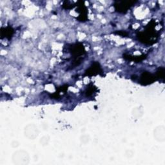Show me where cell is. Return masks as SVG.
<instances>
[{"instance_id":"obj_1","label":"cell","mask_w":165,"mask_h":165,"mask_svg":"<svg viewBox=\"0 0 165 165\" xmlns=\"http://www.w3.org/2000/svg\"><path fill=\"white\" fill-rule=\"evenodd\" d=\"M12 160L14 164L27 165L30 162V156L27 151L20 150L13 153Z\"/></svg>"},{"instance_id":"obj_2","label":"cell","mask_w":165,"mask_h":165,"mask_svg":"<svg viewBox=\"0 0 165 165\" xmlns=\"http://www.w3.org/2000/svg\"><path fill=\"white\" fill-rule=\"evenodd\" d=\"M39 134L38 127L34 123H29L24 128V135L30 140L36 139Z\"/></svg>"},{"instance_id":"obj_3","label":"cell","mask_w":165,"mask_h":165,"mask_svg":"<svg viewBox=\"0 0 165 165\" xmlns=\"http://www.w3.org/2000/svg\"><path fill=\"white\" fill-rule=\"evenodd\" d=\"M153 134L156 141L160 143L165 141V127L164 125H159L155 128Z\"/></svg>"},{"instance_id":"obj_4","label":"cell","mask_w":165,"mask_h":165,"mask_svg":"<svg viewBox=\"0 0 165 165\" xmlns=\"http://www.w3.org/2000/svg\"><path fill=\"white\" fill-rule=\"evenodd\" d=\"M141 82L144 83V84L151 83L152 82L154 81V79H153V77L152 76V75L147 72L143 73V74L141 76Z\"/></svg>"},{"instance_id":"obj_5","label":"cell","mask_w":165,"mask_h":165,"mask_svg":"<svg viewBox=\"0 0 165 165\" xmlns=\"http://www.w3.org/2000/svg\"><path fill=\"white\" fill-rule=\"evenodd\" d=\"M144 114V110L141 107H136L134 108L132 111V116L136 118L139 119Z\"/></svg>"},{"instance_id":"obj_6","label":"cell","mask_w":165,"mask_h":165,"mask_svg":"<svg viewBox=\"0 0 165 165\" xmlns=\"http://www.w3.org/2000/svg\"><path fill=\"white\" fill-rule=\"evenodd\" d=\"M49 141H50V137L48 136H44L41 138V139H40L39 143H41V145L46 146V145H48Z\"/></svg>"},{"instance_id":"obj_7","label":"cell","mask_w":165,"mask_h":165,"mask_svg":"<svg viewBox=\"0 0 165 165\" xmlns=\"http://www.w3.org/2000/svg\"><path fill=\"white\" fill-rule=\"evenodd\" d=\"M80 141L83 144H87L89 141V136H87V135H84V136H82L80 138Z\"/></svg>"},{"instance_id":"obj_8","label":"cell","mask_w":165,"mask_h":165,"mask_svg":"<svg viewBox=\"0 0 165 165\" xmlns=\"http://www.w3.org/2000/svg\"><path fill=\"white\" fill-rule=\"evenodd\" d=\"M11 146L14 148H17L19 146V143L17 141H14L11 143Z\"/></svg>"}]
</instances>
